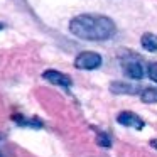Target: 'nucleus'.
<instances>
[{
	"label": "nucleus",
	"instance_id": "nucleus-1",
	"mask_svg": "<svg viewBox=\"0 0 157 157\" xmlns=\"http://www.w3.org/2000/svg\"><path fill=\"white\" fill-rule=\"evenodd\" d=\"M69 32L85 41H106L115 36L117 25L106 15L81 14L71 19Z\"/></svg>",
	"mask_w": 157,
	"mask_h": 157
},
{
	"label": "nucleus",
	"instance_id": "nucleus-2",
	"mask_svg": "<svg viewBox=\"0 0 157 157\" xmlns=\"http://www.w3.org/2000/svg\"><path fill=\"white\" fill-rule=\"evenodd\" d=\"M100 66H101V56L93 51H83L75 59V68L85 69V71H91V69H96Z\"/></svg>",
	"mask_w": 157,
	"mask_h": 157
},
{
	"label": "nucleus",
	"instance_id": "nucleus-3",
	"mask_svg": "<svg viewBox=\"0 0 157 157\" xmlns=\"http://www.w3.org/2000/svg\"><path fill=\"white\" fill-rule=\"evenodd\" d=\"M117 122H118L120 125H123V127H132V128H137V130H142L144 127H145V122H144V120L140 118L137 113H133V112H122V113H118Z\"/></svg>",
	"mask_w": 157,
	"mask_h": 157
},
{
	"label": "nucleus",
	"instance_id": "nucleus-4",
	"mask_svg": "<svg viewBox=\"0 0 157 157\" xmlns=\"http://www.w3.org/2000/svg\"><path fill=\"white\" fill-rule=\"evenodd\" d=\"M42 78L48 79L52 85L61 86V88H69V86L73 85L71 78H69L68 75H64V73H61V71H56V69H48V71H44L42 73Z\"/></svg>",
	"mask_w": 157,
	"mask_h": 157
},
{
	"label": "nucleus",
	"instance_id": "nucleus-5",
	"mask_svg": "<svg viewBox=\"0 0 157 157\" xmlns=\"http://www.w3.org/2000/svg\"><path fill=\"white\" fill-rule=\"evenodd\" d=\"M123 71H125V75L132 79H142V76H144V68L139 61L125 63V64H123Z\"/></svg>",
	"mask_w": 157,
	"mask_h": 157
},
{
	"label": "nucleus",
	"instance_id": "nucleus-6",
	"mask_svg": "<svg viewBox=\"0 0 157 157\" xmlns=\"http://www.w3.org/2000/svg\"><path fill=\"white\" fill-rule=\"evenodd\" d=\"M110 90H112L113 93H118V95H122V93H127V95H135V93H139V90L133 85H128V83H123V81L112 83V85H110Z\"/></svg>",
	"mask_w": 157,
	"mask_h": 157
},
{
	"label": "nucleus",
	"instance_id": "nucleus-7",
	"mask_svg": "<svg viewBox=\"0 0 157 157\" xmlns=\"http://www.w3.org/2000/svg\"><path fill=\"white\" fill-rule=\"evenodd\" d=\"M142 48L149 52L157 51V37H154L152 34H144L142 36Z\"/></svg>",
	"mask_w": 157,
	"mask_h": 157
},
{
	"label": "nucleus",
	"instance_id": "nucleus-8",
	"mask_svg": "<svg viewBox=\"0 0 157 157\" xmlns=\"http://www.w3.org/2000/svg\"><path fill=\"white\" fill-rule=\"evenodd\" d=\"M96 144H98V145H101V147H110V145H112V139H110L106 133L100 132L98 135H96Z\"/></svg>",
	"mask_w": 157,
	"mask_h": 157
},
{
	"label": "nucleus",
	"instance_id": "nucleus-9",
	"mask_svg": "<svg viewBox=\"0 0 157 157\" xmlns=\"http://www.w3.org/2000/svg\"><path fill=\"white\" fill-rule=\"evenodd\" d=\"M149 78L152 79L154 83H157V63L149 64Z\"/></svg>",
	"mask_w": 157,
	"mask_h": 157
},
{
	"label": "nucleus",
	"instance_id": "nucleus-10",
	"mask_svg": "<svg viewBox=\"0 0 157 157\" xmlns=\"http://www.w3.org/2000/svg\"><path fill=\"white\" fill-rule=\"evenodd\" d=\"M2 29H4V24H0V31H2Z\"/></svg>",
	"mask_w": 157,
	"mask_h": 157
},
{
	"label": "nucleus",
	"instance_id": "nucleus-11",
	"mask_svg": "<svg viewBox=\"0 0 157 157\" xmlns=\"http://www.w3.org/2000/svg\"><path fill=\"white\" fill-rule=\"evenodd\" d=\"M0 157H2V152H0Z\"/></svg>",
	"mask_w": 157,
	"mask_h": 157
}]
</instances>
